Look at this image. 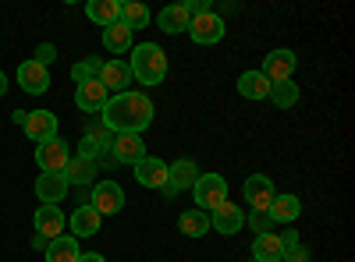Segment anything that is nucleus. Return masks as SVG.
Segmentation results:
<instances>
[{"label": "nucleus", "instance_id": "aec40b11", "mask_svg": "<svg viewBox=\"0 0 355 262\" xmlns=\"http://www.w3.org/2000/svg\"><path fill=\"white\" fill-rule=\"evenodd\" d=\"M36 195L43 198V206H57V202L68 195L64 174H40V178H36Z\"/></svg>", "mask_w": 355, "mask_h": 262}, {"label": "nucleus", "instance_id": "b1692460", "mask_svg": "<svg viewBox=\"0 0 355 262\" xmlns=\"http://www.w3.org/2000/svg\"><path fill=\"white\" fill-rule=\"evenodd\" d=\"M78 238H71V234H61V238H53L50 245H46V252H43V259L46 262H78Z\"/></svg>", "mask_w": 355, "mask_h": 262}, {"label": "nucleus", "instance_id": "393cba45", "mask_svg": "<svg viewBox=\"0 0 355 262\" xmlns=\"http://www.w3.org/2000/svg\"><path fill=\"white\" fill-rule=\"evenodd\" d=\"M132 39H135V32H132L128 25H121V21H114V25L103 28V46L110 53H128L132 50Z\"/></svg>", "mask_w": 355, "mask_h": 262}, {"label": "nucleus", "instance_id": "6ab92c4d", "mask_svg": "<svg viewBox=\"0 0 355 262\" xmlns=\"http://www.w3.org/2000/svg\"><path fill=\"white\" fill-rule=\"evenodd\" d=\"M100 178V167L93 160H82V156H71L68 167H64V181L75 185V188H89V185H96Z\"/></svg>", "mask_w": 355, "mask_h": 262}, {"label": "nucleus", "instance_id": "39448f33", "mask_svg": "<svg viewBox=\"0 0 355 262\" xmlns=\"http://www.w3.org/2000/svg\"><path fill=\"white\" fill-rule=\"evenodd\" d=\"M295 68H299V57H295V50H270V53L263 57L259 75L270 82V85H277V82H291Z\"/></svg>", "mask_w": 355, "mask_h": 262}, {"label": "nucleus", "instance_id": "7ed1b4c3", "mask_svg": "<svg viewBox=\"0 0 355 262\" xmlns=\"http://www.w3.org/2000/svg\"><path fill=\"white\" fill-rule=\"evenodd\" d=\"M192 195H196V206L202 213H214L220 202H227V181L220 174H199L192 185Z\"/></svg>", "mask_w": 355, "mask_h": 262}, {"label": "nucleus", "instance_id": "4be33fe9", "mask_svg": "<svg viewBox=\"0 0 355 262\" xmlns=\"http://www.w3.org/2000/svg\"><path fill=\"white\" fill-rule=\"evenodd\" d=\"M284 255V245L277 238V230H270V234H256L252 241V262H281Z\"/></svg>", "mask_w": 355, "mask_h": 262}, {"label": "nucleus", "instance_id": "4468645a", "mask_svg": "<svg viewBox=\"0 0 355 262\" xmlns=\"http://www.w3.org/2000/svg\"><path fill=\"white\" fill-rule=\"evenodd\" d=\"M107 93H128L132 85V71H128V61H103L100 68V78H96Z\"/></svg>", "mask_w": 355, "mask_h": 262}, {"label": "nucleus", "instance_id": "0eeeda50", "mask_svg": "<svg viewBox=\"0 0 355 262\" xmlns=\"http://www.w3.org/2000/svg\"><path fill=\"white\" fill-rule=\"evenodd\" d=\"M107 153H110L114 163L135 167L139 160H146V142H142V135H128V131H125V135H114V138H110Z\"/></svg>", "mask_w": 355, "mask_h": 262}, {"label": "nucleus", "instance_id": "423d86ee", "mask_svg": "<svg viewBox=\"0 0 355 262\" xmlns=\"http://www.w3.org/2000/svg\"><path fill=\"white\" fill-rule=\"evenodd\" d=\"M224 32H227V28H224V18H220L217 11L199 15V18L189 21V36H192V43H199V46H214V43H220Z\"/></svg>", "mask_w": 355, "mask_h": 262}, {"label": "nucleus", "instance_id": "72a5a7b5", "mask_svg": "<svg viewBox=\"0 0 355 262\" xmlns=\"http://www.w3.org/2000/svg\"><path fill=\"white\" fill-rule=\"evenodd\" d=\"M53 57H57V46H53V43H40L33 61H36V64H43V68H50V64H53Z\"/></svg>", "mask_w": 355, "mask_h": 262}, {"label": "nucleus", "instance_id": "1a4fd4ad", "mask_svg": "<svg viewBox=\"0 0 355 262\" xmlns=\"http://www.w3.org/2000/svg\"><path fill=\"white\" fill-rule=\"evenodd\" d=\"M242 227H245V209L239 206V202H220V206L210 213V230H217V234H224V238L239 234Z\"/></svg>", "mask_w": 355, "mask_h": 262}, {"label": "nucleus", "instance_id": "4c0bfd02", "mask_svg": "<svg viewBox=\"0 0 355 262\" xmlns=\"http://www.w3.org/2000/svg\"><path fill=\"white\" fill-rule=\"evenodd\" d=\"M46 245H50V241H46L43 234H36V238H33V248H36V252H46Z\"/></svg>", "mask_w": 355, "mask_h": 262}, {"label": "nucleus", "instance_id": "cd10ccee", "mask_svg": "<svg viewBox=\"0 0 355 262\" xmlns=\"http://www.w3.org/2000/svg\"><path fill=\"white\" fill-rule=\"evenodd\" d=\"M178 230H182L185 238H202L206 230H210V213H202V209H189L178 216Z\"/></svg>", "mask_w": 355, "mask_h": 262}, {"label": "nucleus", "instance_id": "f704fd0d", "mask_svg": "<svg viewBox=\"0 0 355 262\" xmlns=\"http://www.w3.org/2000/svg\"><path fill=\"white\" fill-rule=\"evenodd\" d=\"M281 262H309V248L299 241V245H295V248H288L284 255H281Z\"/></svg>", "mask_w": 355, "mask_h": 262}, {"label": "nucleus", "instance_id": "ea45409f", "mask_svg": "<svg viewBox=\"0 0 355 262\" xmlns=\"http://www.w3.org/2000/svg\"><path fill=\"white\" fill-rule=\"evenodd\" d=\"M4 93H8V75L0 71V96H4Z\"/></svg>", "mask_w": 355, "mask_h": 262}, {"label": "nucleus", "instance_id": "7c9ffc66", "mask_svg": "<svg viewBox=\"0 0 355 262\" xmlns=\"http://www.w3.org/2000/svg\"><path fill=\"white\" fill-rule=\"evenodd\" d=\"M100 68H103L100 57H85V61H78V64L71 68V82H75V85L93 82V78H100Z\"/></svg>", "mask_w": 355, "mask_h": 262}, {"label": "nucleus", "instance_id": "58836bf2", "mask_svg": "<svg viewBox=\"0 0 355 262\" xmlns=\"http://www.w3.org/2000/svg\"><path fill=\"white\" fill-rule=\"evenodd\" d=\"M25 113H28V110H15V113H11V121H15V124H25Z\"/></svg>", "mask_w": 355, "mask_h": 262}, {"label": "nucleus", "instance_id": "c9c22d12", "mask_svg": "<svg viewBox=\"0 0 355 262\" xmlns=\"http://www.w3.org/2000/svg\"><path fill=\"white\" fill-rule=\"evenodd\" d=\"M277 238H281V245H284V252H288V248H295V245H299V230H295V227H288L284 234H277Z\"/></svg>", "mask_w": 355, "mask_h": 262}, {"label": "nucleus", "instance_id": "a211bd4d", "mask_svg": "<svg viewBox=\"0 0 355 262\" xmlns=\"http://www.w3.org/2000/svg\"><path fill=\"white\" fill-rule=\"evenodd\" d=\"M107 100H110V93L103 89L96 78L85 82V85H75V103H78V110H85V113H100V110L107 106Z\"/></svg>", "mask_w": 355, "mask_h": 262}, {"label": "nucleus", "instance_id": "9b49d317", "mask_svg": "<svg viewBox=\"0 0 355 262\" xmlns=\"http://www.w3.org/2000/svg\"><path fill=\"white\" fill-rule=\"evenodd\" d=\"M245 198H249V209H256V213H266L270 209V202H274V181L266 178V174H252V178H245Z\"/></svg>", "mask_w": 355, "mask_h": 262}, {"label": "nucleus", "instance_id": "9d476101", "mask_svg": "<svg viewBox=\"0 0 355 262\" xmlns=\"http://www.w3.org/2000/svg\"><path fill=\"white\" fill-rule=\"evenodd\" d=\"M21 131H25L28 138H33L36 145H40V142L57 138V113H53V110H28V113H25Z\"/></svg>", "mask_w": 355, "mask_h": 262}, {"label": "nucleus", "instance_id": "f03ea898", "mask_svg": "<svg viewBox=\"0 0 355 262\" xmlns=\"http://www.w3.org/2000/svg\"><path fill=\"white\" fill-rule=\"evenodd\" d=\"M128 71L139 85H160L167 75V53L157 43H139L128 61Z\"/></svg>", "mask_w": 355, "mask_h": 262}, {"label": "nucleus", "instance_id": "c85d7f7f", "mask_svg": "<svg viewBox=\"0 0 355 262\" xmlns=\"http://www.w3.org/2000/svg\"><path fill=\"white\" fill-rule=\"evenodd\" d=\"M121 25H128L132 32L146 28V25H150V8L139 4V0H128V4H121Z\"/></svg>", "mask_w": 355, "mask_h": 262}, {"label": "nucleus", "instance_id": "f257e3e1", "mask_svg": "<svg viewBox=\"0 0 355 262\" xmlns=\"http://www.w3.org/2000/svg\"><path fill=\"white\" fill-rule=\"evenodd\" d=\"M100 113H103L107 131H114V135H125V131L128 135H142L146 128L153 124V100L128 89V93L110 96Z\"/></svg>", "mask_w": 355, "mask_h": 262}, {"label": "nucleus", "instance_id": "dca6fc26", "mask_svg": "<svg viewBox=\"0 0 355 262\" xmlns=\"http://www.w3.org/2000/svg\"><path fill=\"white\" fill-rule=\"evenodd\" d=\"M100 223H103V216L93 206H85V202H82V206L68 216V234L71 238H93L96 230H100Z\"/></svg>", "mask_w": 355, "mask_h": 262}, {"label": "nucleus", "instance_id": "6e6552de", "mask_svg": "<svg viewBox=\"0 0 355 262\" xmlns=\"http://www.w3.org/2000/svg\"><path fill=\"white\" fill-rule=\"evenodd\" d=\"M68 160H71L68 142H61V138H50V142H40L36 145V163H40L43 174H64Z\"/></svg>", "mask_w": 355, "mask_h": 262}, {"label": "nucleus", "instance_id": "bb28decb", "mask_svg": "<svg viewBox=\"0 0 355 262\" xmlns=\"http://www.w3.org/2000/svg\"><path fill=\"white\" fill-rule=\"evenodd\" d=\"M239 93L245 100H270V82L259 71H245V75H239Z\"/></svg>", "mask_w": 355, "mask_h": 262}, {"label": "nucleus", "instance_id": "a878e982", "mask_svg": "<svg viewBox=\"0 0 355 262\" xmlns=\"http://www.w3.org/2000/svg\"><path fill=\"white\" fill-rule=\"evenodd\" d=\"M157 25L164 28L167 36L189 32V15H185V8H182V4H171V8H164V11L157 15Z\"/></svg>", "mask_w": 355, "mask_h": 262}, {"label": "nucleus", "instance_id": "5701e85b", "mask_svg": "<svg viewBox=\"0 0 355 262\" xmlns=\"http://www.w3.org/2000/svg\"><path fill=\"white\" fill-rule=\"evenodd\" d=\"M85 18L96 21L100 28H107L114 21H121V4H117V0H89V4H85Z\"/></svg>", "mask_w": 355, "mask_h": 262}, {"label": "nucleus", "instance_id": "2eb2a0df", "mask_svg": "<svg viewBox=\"0 0 355 262\" xmlns=\"http://www.w3.org/2000/svg\"><path fill=\"white\" fill-rule=\"evenodd\" d=\"M33 223H36V234H43L46 241H53V238H61V234H64L68 216L57 209V206H40L36 216H33Z\"/></svg>", "mask_w": 355, "mask_h": 262}, {"label": "nucleus", "instance_id": "f8f14e48", "mask_svg": "<svg viewBox=\"0 0 355 262\" xmlns=\"http://www.w3.org/2000/svg\"><path fill=\"white\" fill-rule=\"evenodd\" d=\"M196 178H199V167H196L192 160H174V163H167V188H164V195L174 198L178 191L192 188Z\"/></svg>", "mask_w": 355, "mask_h": 262}, {"label": "nucleus", "instance_id": "e433bc0d", "mask_svg": "<svg viewBox=\"0 0 355 262\" xmlns=\"http://www.w3.org/2000/svg\"><path fill=\"white\" fill-rule=\"evenodd\" d=\"M78 262H107V259H103L100 252H82V255H78Z\"/></svg>", "mask_w": 355, "mask_h": 262}, {"label": "nucleus", "instance_id": "473e14b6", "mask_svg": "<svg viewBox=\"0 0 355 262\" xmlns=\"http://www.w3.org/2000/svg\"><path fill=\"white\" fill-rule=\"evenodd\" d=\"M182 8H185V15H189V21H192V18H199V15H210V11H214V0H185Z\"/></svg>", "mask_w": 355, "mask_h": 262}, {"label": "nucleus", "instance_id": "c756f323", "mask_svg": "<svg viewBox=\"0 0 355 262\" xmlns=\"http://www.w3.org/2000/svg\"><path fill=\"white\" fill-rule=\"evenodd\" d=\"M270 103H274L277 110H291L295 103H299V85H295V82H277V85H270Z\"/></svg>", "mask_w": 355, "mask_h": 262}, {"label": "nucleus", "instance_id": "f3484780", "mask_svg": "<svg viewBox=\"0 0 355 262\" xmlns=\"http://www.w3.org/2000/svg\"><path fill=\"white\" fill-rule=\"evenodd\" d=\"M135 181L142 188H167V163L164 160H153V156H146L135 163Z\"/></svg>", "mask_w": 355, "mask_h": 262}, {"label": "nucleus", "instance_id": "412c9836", "mask_svg": "<svg viewBox=\"0 0 355 262\" xmlns=\"http://www.w3.org/2000/svg\"><path fill=\"white\" fill-rule=\"evenodd\" d=\"M299 213H302V198L299 195H274V202H270V209H266V216H270L274 223H295L299 220Z\"/></svg>", "mask_w": 355, "mask_h": 262}, {"label": "nucleus", "instance_id": "20e7f679", "mask_svg": "<svg viewBox=\"0 0 355 262\" xmlns=\"http://www.w3.org/2000/svg\"><path fill=\"white\" fill-rule=\"evenodd\" d=\"M85 206H93L100 216H114L125 209V188L117 181H96L93 191H89V202Z\"/></svg>", "mask_w": 355, "mask_h": 262}, {"label": "nucleus", "instance_id": "2f4dec72", "mask_svg": "<svg viewBox=\"0 0 355 262\" xmlns=\"http://www.w3.org/2000/svg\"><path fill=\"white\" fill-rule=\"evenodd\" d=\"M245 220H249V227L256 230V234H270V230L277 227V223H274L270 216H266V213H256V209H249V216H245Z\"/></svg>", "mask_w": 355, "mask_h": 262}, {"label": "nucleus", "instance_id": "ddd939ff", "mask_svg": "<svg viewBox=\"0 0 355 262\" xmlns=\"http://www.w3.org/2000/svg\"><path fill=\"white\" fill-rule=\"evenodd\" d=\"M18 85L28 96H43L50 89V68H43L36 61H21L18 64Z\"/></svg>", "mask_w": 355, "mask_h": 262}]
</instances>
